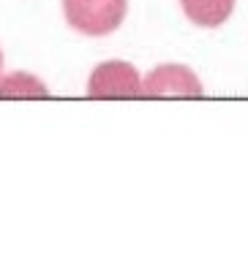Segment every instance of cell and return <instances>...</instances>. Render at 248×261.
I'll return each instance as SVG.
<instances>
[{"label": "cell", "instance_id": "obj_1", "mask_svg": "<svg viewBox=\"0 0 248 261\" xmlns=\"http://www.w3.org/2000/svg\"><path fill=\"white\" fill-rule=\"evenodd\" d=\"M128 0H63V16L82 36H109L123 24Z\"/></svg>", "mask_w": 248, "mask_h": 261}, {"label": "cell", "instance_id": "obj_2", "mask_svg": "<svg viewBox=\"0 0 248 261\" xmlns=\"http://www.w3.org/2000/svg\"><path fill=\"white\" fill-rule=\"evenodd\" d=\"M90 98H142V79L137 68L123 60L98 63L87 79Z\"/></svg>", "mask_w": 248, "mask_h": 261}, {"label": "cell", "instance_id": "obj_3", "mask_svg": "<svg viewBox=\"0 0 248 261\" xmlns=\"http://www.w3.org/2000/svg\"><path fill=\"white\" fill-rule=\"evenodd\" d=\"M202 82L180 63H164L142 79V98H199Z\"/></svg>", "mask_w": 248, "mask_h": 261}, {"label": "cell", "instance_id": "obj_4", "mask_svg": "<svg viewBox=\"0 0 248 261\" xmlns=\"http://www.w3.org/2000/svg\"><path fill=\"white\" fill-rule=\"evenodd\" d=\"M183 14L199 28H218L235 11V0H180Z\"/></svg>", "mask_w": 248, "mask_h": 261}, {"label": "cell", "instance_id": "obj_5", "mask_svg": "<svg viewBox=\"0 0 248 261\" xmlns=\"http://www.w3.org/2000/svg\"><path fill=\"white\" fill-rule=\"evenodd\" d=\"M49 90L33 73H8L0 76V98H47Z\"/></svg>", "mask_w": 248, "mask_h": 261}, {"label": "cell", "instance_id": "obj_6", "mask_svg": "<svg viewBox=\"0 0 248 261\" xmlns=\"http://www.w3.org/2000/svg\"><path fill=\"white\" fill-rule=\"evenodd\" d=\"M0 73H3V52H0Z\"/></svg>", "mask_w": 248, "mask_h": 261}]
</instances>
